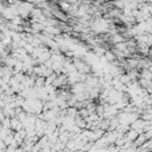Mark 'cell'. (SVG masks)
I'll list each match as a JSON object with an SVG mask.
<instances>
[{
	"label": "cell",
	"mask_w": 152,
	"mask_h": 152,
	"mask_svg": "<svg viewBox=\"0 0 152 152\" xmlns=\"http://www.w3.org/2000/svg\"><path fill=\"white\" fill-rule=\"evenodd\" d=\"M131 129L138 132V134H142L144 133V128H145V121L142 119H137L135 121H133L129 125Z\"/></svg>",
	"instance_id": "cell-1"
},
{
	"label": "cell",
	"mask_w": 152,
	"mask_h": 152,
	"mask_svg": "<svg viewBox=\"0 0 152 152\" xmlns=\"http://www.w3.org/2000/svg\"><path fill=\"white\" fill-rule=\"evenodd\" d=\"M138 132H135V131H133V129H129V131H127L126 133H125V139L127 140V142H134V140L138 138Z\"/></svg>",
	"instance_id": "cell-2"
},
{
	"label": "cell",
	"mask_w": 152,
	"mask_h": 152,
	"mask_svg": "<svg viewBox=\"0 0 152 152\" xmlns=\"http://www.w3.org/2000/svg\"><path fill=\"white\" fill-rule=\"evenodd\" d=\"M140 77L145 78V80H152V72L150 71V69H141Z\"/></svg>",
	"instance_id": "cell-3"
},
{
	"label": "cell",
	"mask_w": 152,
	"mask_h": 152,
	"mask_svg": "<svg viewBox=\"0 0 152 152\" xmlns=\"http://www.w3.org/2000/svg\"><path fill=\"white\" fill-rule=\"evenodd\" d=\"M148 69H150V71H151V72H152V65H151V66H150V68H148Z\"/></svg>",
	"instance_id": "cell-4"
}]
</instances>
